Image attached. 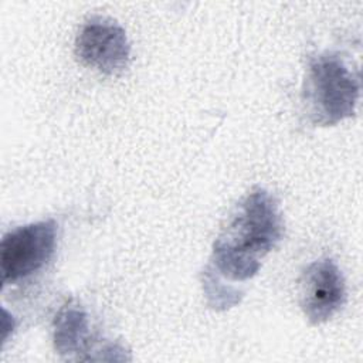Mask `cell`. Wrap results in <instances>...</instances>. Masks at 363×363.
<instances>
[{
    "label": "cell",
    "instance_id": "obj_1",
    "mask_svg": "<svg viewBox=\"0 0 363 363\" xmlns=\"http://www.w3.org/2000/svg\"><path fill=\"white\" fill-rule=\"evenodd\" d=\"M284 237V221L275 197L254 187L237 206L227 227L214 241L208 271L230 281L251 279L261 259Z\"/></svg>",
    "mask_w": 363,
    "mask_h": 363
},
{
    "label": "cell",
    "instance_id": "obj_2",
    "mask_svg": "<svg viewBox=\"0 0 363 363\" xmlns=\"http://www.w3.org/2000/svg\"><path fill=\"white\" fill-rule=\"evenodd\" d=\"M359 92V77L339 55L325 52L311 61L305 94L315 125L329 126L352 118Z\"/></svg>",
    "mask_w": 363,
    "mask_h": 363
},
{
    "label": "cell",
    "instance_id": "obj_3",
    "mask_svg": "<svg viewBox=\"0 0 363 363\" xmlns=\"http://www.w3.org/2000/svg\"><path fill=\"white\" fill-rule=\"evenodd\" d=\"M57 244V224L44 220L7 233L0 244L1 284L17 282L41 269L52 257Z\"/></svg>",
    "mask_w": 363,
    "mask_h": 363
},
{
    "label": "cell",
    "instance_id": "obj_4",
    "mask_svg": "<svg viewBox=\"0 0 363 363\" xmlns=\"http://www.w3.org/2000/svg\"><path fill=\"white\" fill-rule=\"evenodd\" d=\"M77 57L106 75L123 72L130 60V45L125 30L111 18L92 17L75 40Z\"/></svg>",
    "mask_w": 363,
    "mask_h": 363
},
{
    "label": "cell",
    "instance_id": "obj_5",
    "mask_svg": "<svg viewBox=\"0 0 363 363\" xmlns=\"http://www.w3.org/2000/svg\"><path fill=\"white\" fill-rule=\"evenodd\" d=\"M346 301L345 278L329 258L313 261L301 278L299 303L312 325L328 322Z\"/></svg>",
    "mask_w": 363,
    "mask_h": 363
},
{
    "label": "cell",
    "instance_id": "obj_6",
    "mask_svg": "<svg viewBox=\"0 0 363 363\" xmlns=\"http://www.w3.org/2000/svg\"><path fill=\"white\" fill-rule=\"evenodd\" d=\"M54 347L67 360H89L94 345L89 333L88 315L75 301L61 306L54 318Z\"/></svg>",
    "mask_w": 363,
    "mask_h": 363
}]
</instances>
